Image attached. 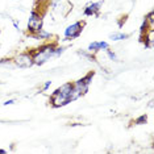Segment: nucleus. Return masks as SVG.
<instances>
[{"instance_id": "nucleus-2", "label": "nucleus", "mask_w": 154, "mask_h": 154, "mask_svg": "<svg viewBox=\"0 0 154 154\" xmlns=\"http://www.w3.org/2000/svg\"><path fill=\"white\" fill-rule=\"evenodd\" d=\"M54 45H45L41 49H38V51L33 54V61L34 65H42L48 61L49 58H51L54 55Z\"/></svg>"}, {"instance_id": "nucleus-17", "label": "nucleus", "mask_w": 154, "mask_h": 154, "mask_svg": "<svg viewBox=\"0 0 154 154\" xmlns=\"http://www.w3.org/2000/svg\"><path fill=\"white\" fill-rule=\"evenodd\" d=\"M42 2H44V0H40V3H42Z\"/></svg>"}, {"instance_id": "nucleus-10", "label": "nucleus", "mask_w": 154, "mask_h": 154, "mask_svg": "<svg viewBox=\"0 0 154 154\" xmlns=\"http://www.w3.org/2000/svg\"><path fill=\"white\" fill-rule=\"evenodd\" d=\"M51 37V34L46 32V30H44V29H41V30H38V32L36 33V38H40V40H48V38H50Z\"/></svg>"}, {"instance_id": "nucleus-5", "label": "nucleus", "mask_w": 154, "mask_h": 154, "mask_svg": "<svg viewBox=\"0 0 154 154\" xmlns=\"http://www.w3.org/2000/svg\"><path fill=\"white\" fill-rule=\"evenodd\" d=\"M92 76H94V72H90V74H87L85 76V78H82V79H79V80H76V82H75L74 90L79 94L80 96L85 95L87 91H88V86H90V83H91V79H92Z\"/></svg>"}, {"instance_id": "nucleus-12", "label": "nucleus", "mask_w": 154, "mask_h": 154, "mask_svg": "<svg viewBox=\"0 0 154 154\" xmlns=\"http://www.w3.org/2000/svg\"><path fill=\"white\" fill-rule=\"evenodd\" d=\"M146 120H148V117H146V115H142V116H140L137 120H136V124H145Z\"/></svg>"}, {"instance_id": "nucleus-14", "label": "nucleus", "mask_w": 154, "mask_h": 154, "mask_svg": "<svg viewBox=\"0 0 154 154\" xmlns=\"http://www.w3.org/2000/svg\"><path fill=\"white\" fill-rule=\"evenodd\" d=\"M50 85H51V82H46L45 83V86H44V90H48L49 87H50Z\"/></svg>"}, {"instance_id": "nucleus-9", "label": "nucleus", "mask_w": 154, "mask_h": 154, "mask_svg": "<svg viewBox=\"0 0 154 154\" xmlns=\"http://www.w3.org/2000/svg\"><path fill=\"white\" fill-rule=\"evenodd\" d=\"M108 44L104 41H97V42H92L88 45V50L90 51H99V50H107Z\"/></svg>"}, {"instance_id": "nucleus-15", "label": "nucleus", "mask_w": 154, "mask_h": 154, "mask_svg": "<svg viewBox=\"0 0 154 154\" xmlns=\"http://www.w3.org/2000/svg\"><path fill=\"white\" fill-rule=\"evenodd\" d=\"M13 103H15V100H8V101H5V106H8V104H13Z\"/></svg>"}, {"instance_id": "nucleus-11", "label": "nucleus", "mask_w": 154, "mask_h": 154, "mask_svg": "<svg viewBox=\"0 0 154 154\" xmlns=\"http://www.w3.org/2000/svg\"><path fill=\"white\" fill-rule=\"evenodd\" d=\"M111 38L113 41H120V40H125V38H128V34H124V33H113V34H111Z\"/></svg>"}, {"instance_id": "nucleus-4", "label": "nucleus", "mask_w": 154, "mask_h": 154, "mask_svg": "<svg viewBox=\"0 0 154 154\" xmlns=\"http://www.w3.org/2000/svg\"><path fill=\"white\" fill-rule=\"evenodd\" d=\"M53 9L55 13H58L61 17H66L71 12L72 4L69 0H54L53 2Z\"/></svg>"}, {"instance_id": "nucleus-7", "label": "nucleus", "mask_w": 154, "mask_h": 154, "mask_svg": "<svg viewBox=\"0 0 154 154\" xmlns=\"http://www.w3.org/2000/svg\"><path fill=\"white\" fill-rule=\"evenodd\" d=\"M15 62H16V65L20 66V67H30V66L34 65L33 55H30L28 53H23V54L16 55Z\"/></svg>"}, {"instance_id": "nucleus-1", "label": "nucleus", "mask_w": 154, "mask_h": 154, "mask_svg": "<svg viewBox=\"0 0 154 154\" xmlns=\"http://www.w3.org/2000/svg\"><path fill=\"white\" fill-rule=\"evenodd\" d=\"M71 90H72L71 83H66V85L61 86L59 88L55 90L50 97L51 106L58 108V107H63L67 103H70V101H71V99H70V96H71Z\"/></svg>"}, {"instance_id": "nucleus-6", "label": "nucleus", "mask_w": 154, "mask_h": 154, "mask_svg": "<svg viewBox=\"0 0 154 154\" xmlns=\"http://www.w3.org/2000/svg\"><path fill=\"white\" fill-rule=\"evenodd\" d=\"M83 25H85V23H80V21L69 25L67 28H66V30H65V37L66 38H76V37H79V34L82 33V30H83Z\"/></svg>"}, {"instance_id": "nucleus-8", "label": "nucleus", "mask_w": 154, "mask_h": 154, "mask_svg": "<svg viewBox=\"0 0 154 154\" xmlns=\"http://www.w3.org/2000/svg\"><path fill=\"white\" fill-rule=\"evenodd\" d=\"M100 7H101V2L97 3H92V4H88L85 9V15L86 16H96L100 11Z\"/></svg>"}, {"instance_id": "nucleus-13", "label": "nucleus", "mask_w": 154, "mask_h": 154, "mask_svg": "<svg viewBox=\"0 0 154 154\" xmlns=\"http://www.w3.org/2000/svg\"><path fill=\"white\" fill-rule=\"evenodd\" d=\"M107 54H108V57H109L112 61H116V55H115V53H112V51L108 50V49H107Z\"/></svg>"}, {"instance_id": "nucleus-3", "label": "nucleus", "mask_w": 154, "mask_h": 154, "mask_svg": "<svg viewBox=\"0 0 154 154\" xmlns=\"http://www.w3.org/2000/svg\"><path fill=\"white\" fill-rule=\"evenodd\" d=\"M28 29H29V33L36 34L38 30L42 29V15L37 11H33L30 13L29 21H28Z\"/></svg>"}, {"instance_id": "nucleus-16", "label": "nucleus", "mask_w": 154, "mask_h": 154, "mask_svg": "<svg viewBox=\"0 0 154 154\" xmlns=\"http://www.w3.org/2000/svg\"><path fill=\"white\" fill-rule=\"evenodd\" d=\"M0 153H3V154H4V153H5V150H2V149H0Z\"/></svg>"}]
</instances>
